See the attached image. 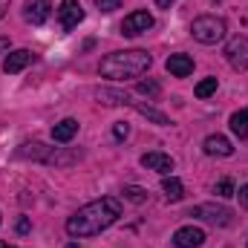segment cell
I'll list each match as a JSON object with an SVG mask.
<instances>
[{
	"mask_svg": "<svg viewBox=\"0 0 248 248\" xmlns=\"http://www.w3.org/2000/svg\"><path fill=\"white\" fill-rule=\"evenodd\" d=\"M122 217V199L116 196H101L95 202H87L84 208H78L69 219H66V234L69 237H95L101 231H107L110 225H116Z\"/></svg>",
	"mask_w": 248,
	"mask_h": 248,
	"instance_id": "obj_1",
	"label": "cell"
},
{
	"mask_svg": "<svg viewBox=\"0 0 248 248\" xmlns=\"http://www.w3.org/2000/svg\"><path fill=\"white\" fill-rule=\"evenodd\" d=\"M150 63L153 58L144 49H124V52L107 55L98 66V72L101 78H110V81H127V78H141L150 69Z\"/></svg>",
	"mask_w": 248,
	"mask_h": 248,
	"instance_id": "obj_2",
	"label": "cell"
},
{
	"mask_svg": "<svg viewBox=\"0 0 248 248\" xmlns=\"http://www.w3.org/2000/svg\"><path fill=\"white\" fill-rule=\"evenodd\" d=\"M225 32H228V23H225L222 17H217V15H199V17L190 23V35H193L199 44H205V46L219 44V41L225 38Z\"/></svg>",
	"mask_w": 248,
	"mask_h": 248,
	"instance_id": "obj_3",
	"label": "cell"
},
{
	"mask_svg": "<svg viewBox=\"0 0 248 248\" xmlns=\"http://www.w3.org/2000/svg\"><path fill=\"white\" fill-rule=\"evenodd\" d=\"M225 61L231 63L237 72H246L248 69V35H234L228 44H225Z\"/></svg>",
	"mask_w": 248,
	"mask_h": 248,
	"instance_id": "obj_4",
	"label": "cell"
},
{
	"mask_svg": "<svg viewBox=\"0 0 248 248\" xmlns=\"http://www.w3.org/2000/svg\"><path fill=\"white\" fill-rule=\"evenodd\" d=\"M187 217H193V219H205V222H211V225H228V222H231V211H228L225 205H211V202H205V205H193Z\"/></svg>",
	"mask_w": 248,
	"mask_h": 248,
	"instance_id": "obj_5",
	"label": "cell"
},
{
	"mask_svg": "<svg viewBox=\"0 0 248 248\" xmlns=\"http://www.w3.org/2000/svg\"><path fill=\"white\" fill-rule=\"evenodd\" d=\"M153 15L147 12V9H136V12H130L127 17L122 20V35L127 38H136V35H141V32H147V29H153Z\"/></svg>",
	"mask_w": 248,
	"mask_h": 248,
	"instance_id": "obj_6",
	"label": "cell"
},
{
	"mask_svg": "<svg viewBox=\"0 0 248 248\" xmlns=\"http://www.w3.org/2000/svg\"><path fill=\"white\" fill-rule=\"evenodd\" d=\"M58 20H61L63 32H72V29L84 20L81 3H78V0H61V6H58Z\"/></svg>",
	"mask_w": 248,
	"mask_h": 248,
	"instance_id": "obj_7",
	"label": "cell"
},
{
	"mask_svg": "<svg viewBox=\"0 0 248 248\" xmlns=\"http://www.w3.org/2000/svg\"><path fill=\"white\" fill-rule=\"evenodd\" d=\"M49 15H52V3H49V0H26V3H23V20L32 23V26L46 23Z\"/></svg>",
	"mask_w": 248,
	"mask_h": 248,
	"instance_id": "obj_8",
	"label": "cell"
},
{
	"mask_svg": "<svg viewBox=\"0 0 248 248\" xmlns=\"http://www.w3.org/2000/svg\"><path fill=\"white\" fill-rule=\"evenodd\" d=\"M202 243H205V231L196 228V225H182L173 234V246L176 248H199Z\"/></svg>",
	"mask_w": 248,
	"mask_h": 248,
	"instance_id": "obj_9",
	"label": "cell"
},
{
	"mask_svg": "<svg viewBox=\"0 0 248 248\" xmlns=\"http://www.w3.org/2000/svg\"><path fill=\"white\" fill-rule=\"evenodd\" d=\"M29 63H35V52H29V49H15V52L6 55L3 72H6V75H17V72H23Z\"/></svg>",
	"mask_w": 248,
	"mask_h": 248,
	"instance_id": "obj_10",
	"label": "cell"
},
{
	"mask_svg": "<svg viewBox=\"0 0 248 248\" xmlns=\"http://www.w3.org/2000/svg\"><path fill=\"white\" fill-rule=\"evenodd\" d=\"M139 162H141V168L156 170V173H162V176H170V170L176 168V162H173L168 153H144Z\"/></svg>",
	"mask_w": 248,
	"mask_h": 248,
	"instance_id": "obj_11",
	"label": "cell"
},
{
	"mask_svg": "<svg viewBox=\"0 0 248 248\" xmlns=\"http://www.w3.org/2000/svg\"><path fill=\"white\" fill-rule=\"evenodd\" d=\"M202 147H205V153H208V156H219V159H228V156H234V144H231L225 136H219V133L208 136Z\"/></svg>",
	"mask_w": 248,
	"mask_h": 248,
	"instance_id": "obj_12",
	"label": "cell"
},
{
	"mask_svg": "<svg viewBox=\"0 0 248 248\" xmlns=\"http://www.w3.org/2000/svg\"><path fill=\"white\" fill-rule=\"evenodd\" d=\"M165 66H168V72H170L173 78H187V75L193 72V58L185 55V52H176V55H170V58L165 61Z\"/></svg>",
	"mask_w": 248,
	"mask_h": 248,
	"instance_id": "obj_13",
	"label": "cell"
},
{
	"mask_svg": "<svg viewBox=\"0 0 248 248\" xmlns=\"http://www.w3.org/2000/svg\"><path fill=\"white\" fill-rule=\"evenodd\" d=\"M95 98L104 104H113V107H133L136 104V98L130 93H122V90H98Z\"/></svg>",
	"mask_w": 248,
	"mask_h": 248,
	"instance_id": "obj_14",
	"label": "cell"
},
{
	"mask_svg": "<svg viewBox=\"0 0 248 248\" xmlns=\"http://www.w3.org/2000/svg\"><path fill=\"white\" fill-rule=\"evenodd\" d=\"M78 136V122L75 119H63L52 127V141H58V144H66V141H72Z\"/></svg>",
	"mask_w": 248,
	"mask_h": 248,
	"instance_id": "obj_15",
	"label": "cell"
},
{
	"mask_svg": "<svg viewBox=\"0 0 248 248\" xmlns=\"http://www.w3.org/2000/svg\"><path fill=\"white\" fill-rule=\"evenodd\" d=\"M228 127H231V133H234L240 141H246V139H248V107L237 110V113L228 119Z\"/></svg>",
	"mask_w": 248,
	"mask_h": 248,
	"instance_id": "obj_16",
	"label": "cell"
},
{
	"mask_svg": "<svg viewBox=\"0 0 248 248\" xmlns=\"http://www.w3.org/2000/svg\"><path fill=\"white\" fill-rule=\"evenodd\" d=\"M162 190H165V196H168L170 202H179V199L185 196V185H182V182H179V179H176L173 173L162 179Z\"/></svg>",
	"mask_w": 248,
	"mask_h": 248,
	"instance_id": "obj_17",
	"label": "cell"
},
{
	"mask_svg": "<svg viewBox=\"0 0 248 248\" xmlns=\"http://www.w3.org/2000/svg\"><path fill=\"white\" fill-rule=\"evenodd\" d=\"M217 90H219V81H217L214 75H208V78H202V81L196 84L193 95H196V98H211V95H214Z\"/></svg>",
	"mask_w": 248,
	"mask_h": 248,
	"instance_id": "obj_18",
	"label": "cell"
},
{
	"mask_svg": "<svg viewBox=\"0 0 248 248\" xmlns=\"http://www.w3.org/2000/svg\"><path fill=\"white\" fill-rule=\"evenodd\" d=\"M122 193H124V199H130V202H136V205H141V202L147 199V190L139 187V185H127Z\"/></svg>",
	"mask_w": 248,
	"mask_h": 248,
	"instance_id": "obj_19",
	"label": "cell"
},
{
	"mask_svg": "<svg viewBox=\"0 0 248 248\" xmlns=\"http://www.w3.org/2000/svg\"><path fill=\"white\" fill-rule=\"evenodd\" d=\"M214 193H217V196H222V199H228V196H234V193H237V187H234L231 179H222V182H217V185H214Z\"/></svg>",
	"mask_w": 248,
	"mask_h": 248,
	"instance_id": "obj_20",
	"label": "cell"
},
{
	"mask_svg": "<svg viewBox=\"0 0 248 248\" xmlns=\"http://www.w3.org/2000/svg\"><path fill=\"white\" fill-rule=\"evenodd\" d=\"M136 90H139L141 95H150V98H156V95H159V84H156V81H150V78H147V81H139V84H136Z\"/></svg>",
	"mask_w": 248,
	"mask_h": 248,
	"instance_id": "obj_21",
	"label": "cell"
},
{
	"mask_svg": "<svg viewBox=\"0 0 248 248\" xmlns=\"http://www.w3.org/2000/svg\"><path fill=\"white\" fill-rule=\"evenodd\" d=\"M95 6L104 12V15H110V12H116V9H122V0H95Z\"/></svg>",
	"mask_w": 248,
	"mask_h": 248,
	"instance_id": "obj_22",
	"label": "cell"
},
{
	"mask_svg": "<svg viewBox=\"0 0 248 248\" xmlns=\"http://www.w3.org/2000/svg\"><path fill=\"white\" fill-rule=\"evenodd\" d=\"M113 136L122 141V139H127V136H130V127H127L124 122H116V124H113Z\"/></svg>",
	"mask_w": 248,
	"mask_h": 248,
	"instance_id": "obj_23",
	"label": "cell"
},
{
	"mask_svg": "<svg viewBox=\"0 0 248 248\" xmlns=\"http://www.w3.org/2000/svg\"><path fill=\"white\" fill-rule=\"evenodd\" d=\"M29 231H32V222H29L26 217H20V219H17V234H29Z\"/></svg>",
	"mask_w": 248,
	"mask_h": 248,
	"instance_id": "obj_24",
	"label": "cell"
},
{
	"mask_svg": "<svg viewBox=\"0 0 248 248\" xmlns=\"http://www.w3.org/2000/svg\"><path fill=\"white\" fill-rule=\"evenodd\" d=\"M237 196H240V205H243V208H248V182H246V185H240Z\"/></svg>",
	"mask_w": 248,
	"mask_h": 248,
	"instance_id": "obj_25",
	"label": "cell"
},
{
	"mask_svg": "<svg viewBox=\"0 0 248 248\" xmlns=\"http://www.w3.org/2000/svg\"><path fill=\"white\" fill-rule=\"evenodd\" d=\"M9 3H12V0H0V20L6 17V12H9Z\"/></svg>",
	"mask_w": 248,
	"mask_h": 248,
	"instance_id": "obj_26",
	"label": "cell"
},
{
	"mask_svg": "<svg viewBox=\"0 0 248 248\" xmlns=\"http://www.w3.org/2000/svg\"><path fill=\"white\" fill-rule=\"evenodd\" d=\"M173 3H176V0H156V6H159V9H170Z\"/></svg>",
	"mask_w": 248,
	"mask_h": 248,
	"instance_id": "obj_27",
	"label": "cell"
},
{
	"mask_svg": "<svg viewBox=\"0 0 248 248\" xmlns=\"http://www.w3.org/2000/svg\"><path fill=\"white\" fill-rule=\"evenodd\" d=\"M3 49H9V41H6V38H0V52H3Z\"/></svg>",
	"mask_w": 248,
	"mask_h": 248,
	"instance_id": "obj_28",
	"label": "cell"
},
{
	"mask_svg": "<svg viewBox=\"0 0 248 248\" xmlns=\"http://www.w3.org/2000/svg\"><path fill=\"white\" fill-rule=\"evenodd\" d=\"M0 248H17V246H12V243H3V240H0Z\"/></svg>",
	"mask_w": 248,
	"mask_h": 248,
	"instance_id": "obj_29",
	"label": "cell"
}]
</instances>
